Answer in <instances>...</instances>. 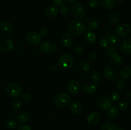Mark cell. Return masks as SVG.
I'll return each instance as SVG.
<instances>
[{"mask_svg": "<svg viewBox=\"0 0 131 130\" xmlns=\"http://www.w3.org/2000/svg\"><path fill=\"white\" fill-rule=\"evenodd\" d=\"M101 5V3L99 0H88L87 1V6L92 9L98 8Z\"/></svg>", "mask_w": 131, "mask_h": 130, "instance_id": "35", "label": "cell"}, {"mask_svg": "<svg viewBox=\"0 0 131 130\" xmlns=\"http://www.w3.org/2000/svg\"><path fill=\"white\" fill-rule=\"evenodd\" d=\"M109 45H110V42L107 38H101L99 40V46L101 48L106 49V48H108Z\"/></svg>", "mask_w": 131, "mask_h": 130, "instance_id": "39", "label": "cell"}, {"mask_svg": "<svg viewBox=\"0 0 131 130\" xmlns=\"http://www.w3.org/2000/svg\"><path fill=\"white\" fill-rule=\"evenodd\" d=\"M14 48V42L10 38L0 40V52H8Z\"/></svg>", "mask_w": 131, "mask_h": 130, "instance_id": "12", "label": "cell"}, {"mask_svg": "<svg viewBox=\"0 0 131 130\" xmlns=\"http://www.w3.org/2000/svg\"><path fill=\"white\" fill-rule=\"evenodd\" d=\"M109 99L111 101V102L118 101L120 99V95L118 92L114 90V91H112L110 94Z\"/></svg>", "mask_w": 131, "mask_h": 130, "instance_id": "36", "label": "cell"}, {"mask_svg": "<svg viewBox=\"0 0 131 130\" xmlns=\"http://www.w3.org/2000/svg\"><path fill=\"white\" fill-rule=\"evenodd\" d=\"M67 1L69 4H70V5H74L75 3H77V1H78V0H67Z\"/></svg>", "mask_w": 131, "mask_h": 130, "instance_id": "49", "label": "cell"}, {"mask_svg": "<svg viewBox=\"0 0 131 130\" xmlns=\"http://www.w3.org/2000/svg\"><path fill=\"white\" fill-rule=\"evenodd\" d=\"M116 53H118V50L115 47H111V48H109L107 50V54L110 56H111L112 55L115 54Z\"/></svg>", "mask_w": 131, "mask_h": 130, "instance_id": "46", "label": "cell"}, {"mask_svg": "<svg viewBox=\"0 0 131 130\" xmlns=\"http://www.w3.org/2000/svg\"><path fill=\"white\" fill-rule=\"evenodd\" d=\"M60 13L61 14V15H64V16H67L70 13L69 8L67 6H65V5L61 6V8H60Z\"/></svg>", "mask_w": 131, "mask_h": 130, "instance_id": "41", "label": "cell"}, {"mask_svg": "<svg viewBox=\"0 0 131 130\" xmlns=\"http://www.w3.org/2000/svg\"><path fill=\"white\" fill-rule=\"evenodd\" d=\"M26 41L29 45L36 47L40 43L42 36L36 31H29L26 35Z\"/></svg>", "mask_w": 131, "mask_h": 130, "instance_id": "6", "label": "cell"}, {"mask_svg": "<svg viewBox=\"0 0 131 130\" xmlns=\"http://www.w3.org/2000/svg\"><path fill=\"white\" fill-rule=\"evenodd\" d=\"M119 115L118 109L115 106L112 105L106 110V115L110 120H115L118 117Z\"/></svg>", "mask_w": 131, "mask_h": 130, "instance_id": "20", "label": "cell"}, {"mask_svg": "<svg viewBox=\"0 0 131 130\" xmlns=\"http://www.w3.org/2000/svg\"><path fill=\"white\" fill-rule=\"evenodd\" d=\"M67 0H53V3L55 5L58 6H62L65 5Z\"/></svg>", "mask_w": 131, "mask_h": 130, "instance_id": "45", "label": "cell"}, {"mask_svg": "<svg viewBox=\"0 0 131 130\" xmlns=\"http://www.w3.org/2000/svg\"><path fill=\"white\" fill-rule=\"evenodd\" d=\"M118 107L122 110H125L127 109L129 107V103L127 101L125 100V99H122L120 100L118 103Z\"/></svg>", "mask_w": 131, "mask_h": 130, "instance_id": "37", "label": "cell"}, {"mask_svg": "<svg viewBox=\"0 0 131 130\" xmlns=\"http://www.w3.org/2000/svg\"><path fill=\"white\" fill-rule=\"evenodd\" d=\"M116 87L120 91H122L126 87V82L124 80H120L116 82Z\"/></svg>", "mask_w": 131, "mask_h": 130, "instance_id": "38", "label": "cell"}, {"mask_svg": "<svg viewBox=\"0 0 131 130\" xmlns=\"http://www.w3.org/2000/svg\"><path fill=\"white\" fill-rule=\"evenodd\" d=\"M69 33L75 36H79L83 34L86 31L85 23L80 20H72L68 25Z\"/></svg>", "mask_w": 131, "mask_h": 130, "instance_id": "1", "label": "cell"}, {"mask_svg": "<svg viewBox=\"0 0 131 130\" xmlns=\"http://www.w3.org/2000/svg\"><path fill=\"white\" fill-rule=\"evenodd\" d=\"M120 19H121V17H120V14H119L118 12H116V11H113V12H112L110 14V20L113 24L117 25L118 23H120Z\"/></svg>", "mask_w": 131, "mask_h": 130, "instance_id": "29", "label": "cell"}, {"mask_svg": "<svg viewBox=\"0 0 131 130\" xmlns=\"http://www.w3.org/2000/svg\"><path fill=\"white\" fill-rule=\"evenodd\" d=\"M17 130H32V129L29 125L21 124L17 127Z\"/></svg>", "mask_w": 131, "mask_h": 130, "instance_id": "44", "label": "cell"}, {"mask_svg": "<svg viewBox=\"0 0 131 130\" xmlns=\"http://www.w3.org/2000/svg\"><path fill=\"white\" fill-rule=\"evenodd\" d=\"M12 109L14 110V111L19 112L23 109V103L20 99H15L13 101L12 103Z\"/></svg>", "mask_w": 131, "mask_h": 130, "instance_id": "30", "label": "cell"}, {"mask_svg": "<svg viewBox=\"0 0 131 130\" xmlns=\"http://www.w3.org/2000/svg\"><path fill=\"white\" fill-rule=\"evenodd\" d=\"M70 111L74 114H79L82 111V106L78 101H74L70 104Z\"/></svg>", "mask_w": 131, "mask_h": 130, "instance_id": "25", "label": "cell"}, {"mask_svg": "<svg viewBox=\"0 0 131 130\" xmlns=\"http://www.w3.org/2000/svg\"><path fill=\"white\" fill-rule=\"evenodd\" d=\"M120 48L125 54L131 55V37H128L123 40Z\"/></svg>", "mask_w": 131, "mask_h": 130, "instance_id": "17", "label": "cell"}, {"mask_svg": "<svg viewBox=\"0 0 131 130\" xmlns=\"http://www.w3.org/2000/svg\"><path fill=\"white\" fill-rule=\"evenodd\" d=\"M97 89V85L92 82H87L82 85V90L84 94L91 95L94 94Z\"/></svg>", "mask_w": 131, "mask_h": 130, "instance_id": "14", "label": "cell"}, {"mask_svg": "<svg viewBox=\"0 0 131 130\" xmlns=\"http://www.w3.org/2000/svg\"><path fill=\"white\" fill-rule=\"evenodd\" d=\"M71 103V97L66 93H60L54 98L53 103L55 107L58 108H64L69 106Z\"/></svg>", "mask_w": 131, "mask_h": 130, "instance_id": "2", "label": "cell"}, {"mask_svg": "<svg viewBox=\"0 0 131 130\" xmlns=\"http://www.w3.org/2000/svg\"><path fill=\"white\" fill-rule=\"evenodd\" d=\"M74 52L75 54H77L78 55L80 56L82 55L84 53V48H83V47L80 45H77L75 46V48H74Z\"/></svg>", "mask_w": 131, "mask_h": 130, "instance_id": "43", "label": "cell"}, {"mask_svg": "<svg viewBox=\"0 0 131 130\" xmlns=\"http://www.w3.org/2000/svg\"><path fill=\"white\" fill-rule=\"evenodd\" d=\"M116 33L120 37L128 36L131 34V26L127 23H118L116 27Z\"/></svg>", "mask_w": 131, "mask_h": 130, "instance_id": "7", "label": "cell"}, {"mask_svg": "<svg viewBox=\"0 0 131 130\" xmlns=\"http://www.w3.org/2000/svg\"><path fill=\"white\" fill-rule=\"evenodd\" d=\"M120 76L122 80H126L131 77V66H124L120 72Z\"/></svg>", "mask_w": 131, "mask_h": 130, "instance_id": "24", "label": "cell"}, {"mask_svg": "<svg viewBox=\"0 0 131 130\" xmlns=\"http://www.w3.org/2000/svg\"><path fill=\"white\" fill-rule=\"evenodd\" d=\"M116 128L117 127L115 124L112 122H110V121L105 122L101 126L102 130H116Z\"/></svg>", "mask_w": 131, "mask_h": 130, "instance_id": "33", "label": "cell"}, {"mask_svg": "<svg viewBox=\"0 0 131 130\" xmlns=\"http://www.w3.org/2000/svg\"><path fill=\"white\" fill-rule=\"evenodd\" d=\"M40 50L44 53L50 54L53 53L57 49L56 44L52 41L46 40L43 41L40 46Z\"/></svg>", "mask_w": 131, "mask_h": 130, "instance_id": "11", "label": "cell"}, {"mask_svg": "<svg viewBox=\"0 0 131 130\" xmlns=\"http://www.w3.org/2000/svg\"><path fill=\"white\" fill-rule=\"evenodd\" d=\"M61 42L63 45L66 48H70L75 44V38L70 33H65L62 35Z\"/></svg>", "mask_w": 131, "mask_h": 130, "instance_id": "13", "label": "cell"}, {"mask_svg": "<svg viewBox=\"0 0 131 130\" xmlns=\"http://www.w3.org/2000/svg\"><path fill=\"white\" fill-rule=\"evenodd\" d=\"M0 29L3 33L8 34L12 32L14 26L13 24L8 20H2L0 22Z\"/></svg>", "mask_w": 131, "mask_h": 130, "instance_id": "21", "label": "cell"}, {"mask_svg": "<svg viewBox=\"0 0 131 130\" xmlns=\"http://www.w3.org/2000/svg\"><path fill=\"white\" fill-rule=\"evenodd\" d=\"M104 75L105 78L110 82L116 81L117 79V72L115 68L110 65H106L104 70Z\"/></svg>", "mask_w": 131, "mask_h": 130, "instance_id": "10", "label": "cell"}, {"mask_svg": "<svg viewBox=\"0 0 131 130\" xmlns=\"http://www.w3.org/2000/svg\"><path fill=\"white\" fill-rule=\"evenodd\" d=\"M116 130H125V129L124 127H122V126H119V127H118L117 128H116Z\"/></svg>", "mask_w": 131, "mask_h": 130, "instance_id": "50", "label": "cell"}, {"mask_svg": "<svg viewBox=\"0 0 131 130\" xmlns=\"http://www.w3.org/2000/svg\"><path fill=\"white\" fill-rule=\"evenodd\" d=\"M112 105L111 101L109 99V98L106 96H103L99 98L97 101V107L101 109L107 110Z\"/></svg>", "mask_w": 131, "mask_h": 130, "instance_id": "16", "label": "cell"}, {"mask_svg": "<svg viewBox=\"0 0 131 130\" xmlns=\"http://www.w3.org/2000/svg\"><path fill=\"white\" fill-rule=\"evenodd\" d=\"M70 13L77 20H81V19H84L86 14L84 6L79 3H75L73 5L70 9Z\"/></svg>", "mask_w": 131, "mask_h": 130, "instance_id": "4", "label": "cell"}, {"mask_svg": "<svg viewBox=\"0 0 131 130\" xmlns=\"http://www.w3.org/2000/svg\"><path fill=\"white\" fill-rule=\"evenodd\" d=\"M40 34L42 36H49L50 34V29H49L47 27H43L42 29L40 30Z\"/></svg>", "mask_w": 131, "mask_h": 130, "instance_id": "42", "label": "cell"}, {"mask_svg": "<svg viewBox=\"0 0 131 130\" xmlns=\"http://www.w3.org/2000/svg\"><path fill=\"white\" fill-rule=\"evenodd\" d=\"M126 97H127V99L128 100L127 101L131 103V90H130V91H129L127 93Z\"/></svg>", "mask_w": 131, "mask_h": 130, "instance_id": "48", "label": "cell"}, {"mask_svg": "<svg viewBox=\"0 0 131 130\" xmlns=\"http://www.w3.org/2000/svg\"><path fill=\"white\" fill-rule=\"evenodd\" d=\"M59 10L54 5H49L45 8L44 14L49 18H53L58 14Z\"/></svg>", "mask_w": 131, "mask_h": 130, "instance_id": "19", "label": "cell"}, {"mask_svg": "<svg viewBox=\"0 0 131 130\" xmlns=\"http://www.w3.org/2000/svg\"><path fill=\"white\" fill-rule=\"evenodd\" d=\"M88 60L93 63H97L99 62L101 59V56L99 53L97 52H93L90 54L88 56Z\"/></svg>", "mask_w": 131, "mask_h": 130, "instance_id": "32", "label": "cell"}, {"mask_svg": "<svg viewBox=\"0 0 131 130\" xmlns=\"http://www.w3.org/2000/svg\"><path fill=\"white\" fill-rule=\"evenodd\" d=\"M101 22L97 18H92L88 20V26L89 29H96L101 25Z\"/></svg>", "mask_w": 131, "mask_h": 130, "instance_id": "27", "label": "cell"}, {"mask_svg": "<svg viewBox=\"0 0 131 130\" xmlns=\"http://www.w3.org/2000/svg\"><path fill=\"white\" fill-rule=\"evenodd\" d=\"M116 1H118V2H119V3H124L125 0H116Z\"/></svg>", "mask_w": 131, "mask_h": 130, "instance_id": "51", "label": "cell"}, {"mask_svg": "<svg viewBox=\"0 0 131 130\" xmlns=\"http://www.w3.org/2000/svg\"><path fill=\"white\" fill-rule=\"evenodd\" d=\"M31 113L28 111H24V112H20L17 115V121L21 124H25L29 121L31 119Z\"/></svg>", "mask_w": 131, "mask_h": 130, "instance_id": "18", "label": "cell"}, {"mask_svg": "<svg viewBox=\"0 0 131 130\" xmlns=\"http://www.w3.org/2000/svg\"><path fill=\"white\" fill-rule=\"evenodd\" d=\"M59 66L58 63H52V64L50 66V70L52 71H56L58 70L59 69Z\"/></svg>", "mask_w": 131, "mask_h": 130, "instance_id": "47", "label": "cell"}, {"mask_svg": "<svg viewBox=\"0 0 131 130\" xmlns=\"http://www.w3.org/2000/svg\"><path fill=\"white\" fill-rule=\"evenodd\" d=\"M101 120V117L99 114L97 112H92L88 115L86 118V121L88 124L91 126H94L98 124Z\"/></svg>", "mask_w": 131, "mask_h": 130, "instance_id": "22", "label": "cell"}, {"mask_svg": "<svg viewBox=\"0 0 131 130\" xmlns=\"http://www.w3.org/2000/svg\"><path fill=\"white\" fill-rule=\"evenodd\" d=\"M101 3L104 8L108 10L114 8L116 6V0H101Z\"/></svg>", "mask_w": 131, "mask_h": 130, "instance_id": "28", "label": "cell"}, {"mask_svg": "<svg viewBox=\"0 0 131 130\" xmlns=\"http://www.w3.org/2000/svg\"><path fill=\"white\" fill-rule=\"evenodd\" d=\"M74 62V57L70 54H63L58 59V66L62 70H69L73 66Z\"/></svg>", "mask_w": 131, "mask_h": 130, "instance_id": "3", "label": "cell"}, {"mask_svg": "<svg viewBox=\"0 0 131 130\" xmlns=\"http://www.w3.org/2000/svg\"><path fill=\"white\" fill-rule=\"evenodd\" d=\"M110 44H111L113 46H116L120 43L121 39H120V36H118L117 34H112L109 36L108 39Z\"/></svg>", "mask_w": 131, "mask_h": 130, "instance_id": "31", "label": "cell"}, {"mask_svg": "<svg viewBox=\"0 0 131 130\" xmlns=\"http://www.w3.org/2000/svg\"><path fill=\"white\" fill-rule=\"evenodd\" d=\"M67 90L71 95H78L81 91V85L77 79H72L67 85Z\"/></svg>", "mask_w": 131, "mask_h": 130, "instance_id": "8", "label": "cell"}, {"mask_svg": "<svg viewBox=\"0 0 131 130\" xmlns=\"http://www.w3.org/2000/svg\"><path fill=\"white\" fill-rule=\"evenodd\" d=\"M84 40L87 44L90 45H93L97 43V36L94 31L92 29H89L86 31L84 34Z\"/></svg>", "mask_w": 131, "mask_h": 130, "instance_id": "15", "label": "cell"}, {"mask_svg": "<svg viewBox=\"0 0 131 130\" xmlns=\"http://www.w3.org/2000/svg\"><path fill=\"white\" fill-rule=\"evenodd\" d=\"M6 94L12 98H17L21 94L22 87L20 85L16 82L9 83L5 88Z\"/></svg>", "mask_w": 131, "mask_h": 130, "instance_id": "5", "label": "cell"}, {"mask_svg": "<svg viewBox=\"0 0 131 130\" xmlns=\"http://www.w3.org/2000/svg\"><path fill=\"white\" fill-rule=\"evenodd\" d=\"M21 99L25 103H29L32 99V96L30 94L28 93H25L22 94Z\"/></svg>", "mask_w": 131, "mask_h": 130, "instance_id": "40", "label": "cell"}, {"mask_svg": "<svg viewBox=\"0 0 131 130\" xmlns=\"http://www.w3.org/2000/svg\"><path fill=\"white\" fill-rule=\"evenodd\" d=\"M6 126L8 129L12 130L15 129L18 127V123L15 119H9L6 121Z\"/></svg>", "mask_w": 131, "mask_h": 130, "instance_id": "34", "label": "cell"}, {"mask_svg": "<svg viewBox=\"0 0 131 130\" xmlns=\"http://www.w3.org/2000/svg\"><path fill=\"white\" fill-rule=\"evenodd\" d=\"M91 70V66L89 62L86 60H83L78 63L77 66V71L78 74L82 77H85L88 74Z\"/></svg>", "mask_w": 131, "mask_h": 130, "instance_id": "9", "label": "cell"}, {"mask_svg": "<svg viewBox=\"0 0 131 130\" xmlns=\"http://www.w3.org/2000/svg\"><path fill=\"white\" fill-rule=\"evenodd\" d=\"M130 119H131V115H130Z\"/></svg>", "mask_w": 131, "mask_h": 130, "instance_id": "52", "label": "cell"}, {"mask_svg": "<svg viewBox=\"0 0 131 130\" xmlns=\"http://www.w3.org/2000/svg\"><path fill=\"white\" fill-rule=\"evenodd\" d=\"M90 76L95 84L97 85H99L101 82V74L98 70H92L90 73Z\"/></svg>", "mask_w": 131, "mask_h": 130, "instance_id": "26", "label": "cell"}, {"mask_svg": "<svg viewBox=\"0 0 131 130\" xmlns=\"http://www.w3.org/2000/svg\"><path fill=\"white\" fill-rule=\"evenodd\" d=\"M110 60H111V63L114 66H117V67L121 66L123 64V62H124L123 57L118 53H116L110 56Z\"/></svg>", "mask_w": 131, "mask_h": 130, "instance_id": "23", "label": "cell"}]
</instances>
